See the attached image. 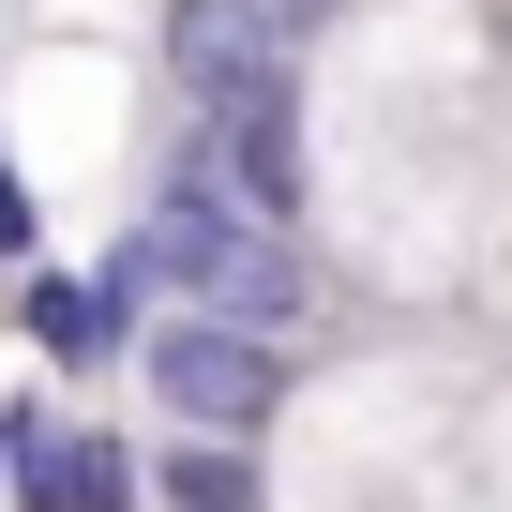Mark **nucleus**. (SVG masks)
Returning a JSON list of instances; mask_svg holds the SVG:
<instances>
[{
	"label": "nucleus",
	"mask_w": 512,
	"mask_h": 512,
	"mask_svg": "<svg viewBox=\"0 0 512 512\" xmlns=\"http://www.w3.org/2000/svg\"><path fill=\"white\" fill-rule=\"evenodd\" d=\"M136 302H151V241H121L106 272H31V287H16V317H31V347H46L61 377L136 362V347H151V332H136Z\"/></svg>",
	"instance_id": "nucleus-2"
},
{
	"label": "nucleus",
	"mask_w": 512,
	"mask_h": 512,
	"mask_svg": "<svg viewBox=\"0 0 512 512\" xmlns=\"http://www.w3.org/2000/svg\"><path fill=\"white\" fill-rule=\"evenodd\" d=\"M166 61H181V91H196V121H211L241 76H272V61H287V31L256 16V0H181V16H166Z\"/></svg>",
	"instance_id": "nucleus-4"
},
{
	"label": "nucleus",
	"mask_w": 512,
	"mask_h": 512,
	"mask_svg": "<svg viewBox=\"0 0 512 512\" xmlns=\"http://www.w3.org/2000/svg\"><path fill=\"white\" fill-rule=\"evenodd\" d=\"M136 377L166 392L181 437H241V452H256V422L287 407V347H256V332H226V317H166V332L136 347Z\"/></svg>",
	"instance_id": "nucleus-1"
},
{
	"label": "nucleus",
	"mask_w": 512,
	"mask_h": 512,
	"mask_svg": "<svg viewBox=\"0 0 512 512\" xmlns=\"http://www.w3.org/2000/svg\"><path fill=\"white\" fill-rule=\"evenodd\" d=\"M31 241H46V211H31V181H16V166H0V272H16Z\"/></svg>",
	"instance_id": "nucleus-8"
},
{
	"label": "nucleus",
	"mask_w": 512,
	"mask_h": 512,
	"mask_svg": "<svg viewBox=\"0 0 512 512\" xmlns=\"http://www.w3.org/2000/svg\"><path fill=\"white\" fill-rule=\"evenodd\" d=\"M256 16H272V31L302 46V31H332V16H347V0H256Z\"/></svg>",
	"instance_id": "nucleus-9"
},
{
	"label": "nucleus",
	"mask_w": 512,
	"mask_h": 512,
	"mask_svg": "<svg viewBox=\"0 0 512 512\" xmlns=\"http://www.w3.org/2000/svg\"><path fill=\"white\" fill-rule=\"evenodd\" d=\"M196 136L226 151V181H241V211L272 226V241L302 226V61H272V76H241V91H226V106H211Z\"/></svg>",
	"instance_id": "nucleus-3"
},
{
	"label": "nucleus",
	"mask_w": 512,
	"mask_h": 512,
	"mask_svg": "<svg viewBox=\"0 0 512 512\" xmlns=\"http://www.w3.org/2000/svg\"><path fill=\"white\" fill-rule=\"evenodd\" d=\"M151 497H166V512H272V482H256L241 437H181V452L151 467Z\"/></svg>",
	"instance_id": "nucleus-5"
},
{
	"label": "nucleus",
	"mask_w": 512,
	"mask_h": 512,
	"mask_svg": "<svg viewBox=\"0 0 512 512\" xmlns=\"http://www.w3.org/2000/svg\"><path fill=\"white\" fill-rule=\"evenodd\" d=\"M226 332H256V347H287V317H302V256L287 241H256L241 256V272H226V302H211Z\"/></svg>",
	"instance_id": "nucleus-6"
},
{
	"label": "nucleus",
	"mask_w": 512,
	"mask_h": 512,
	"mask_svg": "<svg viewBox=\"0 0 512 512\" xmlns=\"http://www.w3.org/2000/svg\"><path fill=\"white\" fill-rule=\"evenodd\" d=\"M0 467H16L31 512H76V437H61L46 407H0Z\"/></svg>",
	"instance_id": "nucleus-7"
}]
</instances>
